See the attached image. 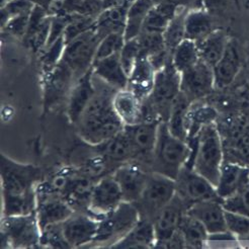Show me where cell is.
Here are the masks:
<instances>
[{"label": "cell", "instance_id": "cell-54", "mask_svg": "<svg viewBox=\"0 0 249 249\" xmlns=\"http://www.w3.org/2000/svg\"><path fill=\"white\" fill-rule=\"evenodd\" d=\"M9 1H11V0H0V3H1V6H3L6 3H8Z\"/></svg>", "mask_w": 249, "mask_h": 249}, {"label": "cell", "instance_id": "cell-16", "mask_svg": "<svg viewBox=\"0 0 249 249\" xmlns=\"http://www.w3.org/2000/svg\"><path fill=\"white\" fill-rule=\"evenodd\" d=\"M76 79L71 69L61 61L52 70L44 73V107L50 108L68 97Z\"/></svg>", "mask_w": 249, "mask_h": 249}, {"label": "cell", "instance_id": "cell-14", "mask_svg": "<svg viewBox=\"0 0 249 249\" xmlns=\"http://www.w3.org/2000/svg\"><path fill=\"white\" fill-rule=\"evenodd\" d=\"M36 214L41 231L48 226L64 222L75 212L63 196L43 190L39 185L36 186Z\"/></svg>", "mask_w": 249, "mask_h": 249}, {"label": "cell", "instance_id": "cell-48", "mask_svg": "<svg viewBox=\"0 0 249 249\" xmlns=\"http://www.w3.org/2000/svg\"><path fill=\"white\" fill-rule=\"evenodd\" d=\"M233 152L236 157H238V163L245 165L244 163H249V126L244 127L238 132L234 138V148Z\"/></svg>", "mask_w": 249, "mask_h": 249}, {"label": "cell", "instance_id": "cell-24", "mask_svg": "<svg viewBox=\"0 0 249 249\" xmlns=\"http://www.w3.org/2000/svg\"><path fill=\"white\" fill-rule=\"evenodd\" d=\"M155 75L156 70L150 61L140 55L129 75L128 89L144 101L153 90Z\"/></svg>", "mask_w": 249, "mask_h": 249}, {"label": "cell", "instance_id": "cell-1", "mask_svg": "<svg viewBox=\"0 0 249 249\" xmlns=\"http://www.w3.org/2000/svg\"><path fill=\"white\" fill-rule=\"evenodd\" d=\"M110 89H114L109 86L107 89L98 90L96 86L95 95L76 124L80 138L93 147L111 139L124 127L113 107V97L117 91Z\"/></svg>", "mask_w": 249, "mask_h": 249}, {"label": "cell", "instance_id": "cell-45", "mask_svg": "<svg viewBox=\"0 0 249 249\" xmlns=\"http://www.w3.org/2000/svg\"><path fill=\"white\" fill-rule=\"evenodd\" d=\"M223 207L227 211L249 216V182L237 194L224 200Z\"/></svg>", "mask_w": 249, "mask_h": 249}, {"label": "cell", "instance_id": "cell-32", "mask_svg": "<svg viewBox=\"0 0 249 249\" xmlns=\"http://www.w3.org/2000/svg\"><path fill=\"white\" fill-rule=\"evenodd\" d=\"M154 4L153 0H135L129 6L124 34V41L135 39L141 34L146 17Z\"/></svg>", "mask_w": 249, "mask_h": 249}, {"label": "cell", "instance_id": "cell-19", "mask_svg": "<svg viewBox=\"0 0 249 249\" xmlns=\"http://www.w3.org/2000/svg\"><path fill=\"white\" fill-rule=\"evenodd\" d=\"M241 70V53L236 40L229 39L225 52L213 67L215 89H224L231 85Z\"/></svg>", "mask_w": 249, "mask_h": 249}, {"label": "cell", "instance_id": "cell-34", "mask_svg": "<svg viewBox=\"0 0 249 249\" xmlns=\"http://www.w3.org/2000/svg\"><path fill=\"white\" fill-rule=\"evenodd\" d=\"M190 106L191 103L183 94L179 93L172 105L166 121L170 133L184 141L188 140V110Z\"/></svg>", "mask_w": 249, "mask_h": 249}, {"label": "cell", "instance_id": "cell-2", "mask_svg": "<svg viewBox=\"0 0 249 249\" xmlns=\"http://www.w3.org/2000/svg\"><path fill=\"white\" fill-rule=\"evenodd\" d=\"M188 143L192 147V157L188 166L193 167L216 186L222 165L225 161L224 146L217 122L206 124Z\"/></svg>", "mask_w": 249, "mask_h": 249}, {"label": "cell", "instance_id": "cell-49", "mask_svg": "<svg viewBox=\"0 0 249 249\" xmlns=\"http://www.w3.org/2000/svg\"><path fill=\"white\" fill-rule=\"evenodd\" d=\"M31 12L27 15H21V16L10 18L6 22L5 26L2 27V30H4L11 36H17V38H20L23 40V38L27 35L28 29H29Z\"/></svg>", "mask_w": 249, "mask_h": 249}, {"label": "cell", "instance_id": "cell-10", "mask_svg": "<svg viewBox=\"0 0 249 249\" xmlns=\"http://www.w3.org/2000/svg\"><path fill=\"white\" fill-rule=\"evenodd\" d=\"M101 40V36L93 28L66 45L62 61L71 69L76 80L92 68L96 49Z\"/></svg>", "mask_w": 249, "mask_h": 249}, {"label": "cell", "instance_id": "cell-4", "mask_svg": "<svg viewBox=\"0 0 249 249\" xmlns=\"http://www.w3.org/2000/svg\"><path fill=\"white\" fill-rule=\"evenodd\" d=\"M140 219V213L135 204L123 202L99 220L96 237L91 244L110 248L124 237Z\"/></svg>", "mask_w": 249, "mask_h": 249}, {"label": "cell", "instance_id": "cell-42", "mask_svg": "<svg viewBox=\"0 0 249 249\" xmlns=\"http://www.w3.org/2000/svg\"><path fill=\"white\" fill-rule=\"evenodd\" d=\"M226 227L236 239H248L249 237V216L225 210Z\"/></svg>", "mask_w": 249, "mask_h": 249}, {"label": "cell", "instance_id": "cell-37", "mask_svg": "<svg viewBox=\"0 0 249 249\" xmlns=\"http://www.w3.org/2000/svg\"><path fill=\"white\" fill-rule=\"evenodd\" d=\"M200 60L196 43L189 39H184L174 50L171 57L173 67L179 73L188 70Z\"/></svg>", "mask_w": 249, "mask_h": 249}, {"label": "cell", "instance_id": "cell-7", "mask_svg": "<svg viewBox=\"0 0 249 249\" xmlns=\"http://www.w3.org/2000/svg\"><path fill=\"white\" fill-rule=\"evenodd\" d=\"M41 177L39 167L22 164L1 155L2 194L24 195L35 192Z\"/></svg>", "mask_w": 249, "mask_h": 249}, {"label": "cell", "instance_id": "cell-33", "mask_svg": "<svg viewBox=\"0 0 249 249\" xmlns=\"http://www.w3.org/2000/svg\"><path fill=\"white\" fill-rule=\"evenodd\" d=\"M217 110L209 105L196 102L191 104L188 110V140H193L200 130L211 123L217 122Z\"/></svg>", "mask_w": 249, "mask_h": 249}, {"label": "cell", "instance_id": "cell-5", "mask_svg": "<svg viewBox=\"0 0 249 249\" xmlns=\"http://www.w3.org/2000/svg\"><path fill=\"white\" fill-rule=\"evenodd\" d=\"M176 196V180L162 174L150 171L145 188L135 203L141 219L154 221L159 212Z\"/></svg>", "mask_w": 249, "mask_h": 249}, {"label": "cell", "instance_id": "cell-29", "mask_svg": "<svg viewBox=\"0 0 249 249\" xmlns=\"http://www.w3.org/2000/svg\"><path fill=\"white\" fill-rule=\"evenodd\" d=\"M184 28L185 39L196 43L205 39L215 30L212 17L203 8H194L186 12Z\"/></svg>", "mask_w": 249, "mask_h": 249}, {"label": "cell", "instance_id": "cell-25", "mask_svg": "<svg viewBox=\"0 0 249 249\" xmlns=\"http://www.w3.org/2000/svg\"><path fill=\"white\" fill-rule=\"evenodd\" d=\"M104 157V161L109 164H116L117 168L130 161H135L132 145L124 130L105 143L94 146Z\"/></svg>", "mask_w": 249, "mask_h": 249}, {"label": "cell", "instance_id": "cell-52", "mask_svg": "<svg viewBox=\"0 0 249 249\" xmlns=\"http://www.w3.org/2000/svg\"><path fill=\"white\" fill-rule=\"evenodd\" d=\"M211 240H236L235 236L229 232L228 230L226 231H222V232H218L215 234H211L209 235V241Z\"/></svg>", "mask_w": 249, "mask_h": 249}, {"label": "cell", "instance_id": "cell-35", "mask_svg": "<svg viewBox=\"0 0 249 249\" xmlns=\"http://www.w3.org/2000/svg\"><path fill=\"white\" fill-rule=\"evenodd\" d=\"M2 200L4 217L36 213V204H38L36 191L24 195L2 194Z\"/></svg>", "mask_w": 249, "mask_h": 249}, {"label": "cell", "instance_id": "cell-55", "mask_svg": "<svg viewBox=\"0 0 249 249\" xmlns=\"http://www.w3.org/2000/svg\"><path fill=\"white\" fill-rule=\"evenodd\" d=\"M160 1H162V0H153L154 3H158V2H160Z\"/></svg>", "mask_w": 249, "mask_h": 249}, {"label": "cell", "instance_id": "cell-39", "mask_svg": "<svg viewBox=\"0 0 249 249\" xmlns=\"http://www.w3.org/2000/svg\"><path fill=\"white\" fill-rule=\"evenodd\" d=\"M124 42L126 41H124V33H111L105 36L101 42L98 43L94 62L119 54Z\"/></svg>", "mask_w": 249, "mask_h": 249}, {"label": "cell", "instance_id": "cell-18", "mask_svg": "<svg viewBox=\"0 0 249 249\" xmlns=\"http://www.w3.org/2000/svg\"><path fill=\"white\" fill-rule=\"evenodd\" d=\"M92 68L74 83L67 97V116L72 124H77L87 106L96 93Z\"/></svg>", "mask_w": 249, "mask_h": 249}, {"label": "cell", "instance_id": "cell-23", "mask_svg": "<svg viewBox=\"0 0 249 249\" xmlns=\"http://www.w3.org/2000/svg\"><path fill=\"white\" fill-rule=\"evenodd\" d=\"M92 71L96 78L117 91L128 89L129 76L121 63L120 53L95 61L92 65Z\"/></svg>", "mask_w": 249, "mask_h": 249}, {"label": "cell", "instance_id": "cell-11", "mask_svg": "<svg viewBox=\"0 0 249 249\" xmlns=\"http://www.w3.org/2000/svg\"><path fill=\"white\" fill-rule=\"evenodd\" d=\"M161 121H143L134 124H126L124 133L132 145L135 161L150 170L158 127Z\"/></svg>", "mask_w": 249, "mask_h": 249}, {"label": "cell", "instance_id": "cell-31", "mask_svg": "<svg viewBox=\"0 0 249 249\" xmlns=\"http://www.w3.org/2000/svg\"><path fill=\"white\" fill-rule=\"evenodd\" d=\"M178 9L176 5L166 1L155 3L146 17L142 32L163 34Z\"/></svg>", "mask_w": 249, "mask_h": 249}, {"label": "cell", "instance_id": "cell-41", "mask_svg": "<svg viewBox=\"0 0 249 249\" xmlns=\"http://www.w3.org/2000/svg\"><path fill=\"white\" fill-rule=\"evenodd\" d=\"M137 40L140 48V55L147 58L166 50L163 34L142 32L137 36Z\"/></svg>", "mask_w": 249, "mask_h": 249}, {"label": "cell", "instance_id": "cell-27", "mask_svg": "<svg viewBox=\"0 0 249 249\" xmlns=\"http://www.w3.org/2000/svg\"><path fill=\"white\" fill-rule=\"evenodd\" d=\"M156 244V234L153 222L140 219L137 225L120 241L110 248H154Z\"/></svg>", "mask_w": 249, "mask_h": 249}, {"label": "cell", "instance_id": "cell-8", "mask_svg": "<svg viewBox=\"0 0 249 249\" xmlns=\"http://www.w3.org/2000/svg\"><path fill=\"white\" fill-rule=\"evenodd\" d=\"M41 227L36 214L4 217L1 225L2 243L6 247L27 248L40 244Z\"/></svg>", "mask_w": 249, "mask_h": 249}, {"label": "cell", "instance_id": "cell-6", "mask_svg": "<svg viewBox=\"0 0 249 249\" xmlns=\"http://www.w3.org/2000/svg\"><path fill=\"white\" fill-rule=\"evenodd\" d=\"M179 93L180 73L169 60L163 68L156 71L153 90L147 97L161 121H167L172 105Z\"/></svg>", "mask_w": 249, "mask_h": 249}, {"label": "cell", "instance_id": "cell-26", "mask_svg": "<svg viewBox=\"0 0 249 249\" xmlns=\"http://www.w3.org/2000/svg\"><path fill=\"white\" fill-rule=\"evenodd\" d=\"M113 107L124 126L143 122V99L128 89L115 93Z\"/></svg>", "mask_w": 249, "mask_h": 249}, {"label": "cell", "instance_id": "cell-3", "mask_svg": "<svg viewBox=\"0 0 249 249\" xmlns=\"http://www.w3.org/2000/svg\"><path fill=\"white\" fill-rule=\"evenodd\" d=\"M191 157L192 147L190 144L173 136L167 127V123L161 121L152 154L150 171L176 180L181 168L190 163Z\"/></svg>", "mask_w": 249, "mask_h": 249}, {"label": "cell", "instance_id": "cell-51", "mask_svg": "<svg viewBox=\"0 0 249 249\" xmlns=\"http://www.w3.org/2000/svg\"><path fill=\"white\" fill-rule=\"evenodd\" d=\"M162 1L169 2L178 8H201V0H162Z\"/></svg>", "mask_w": 249, "mask_h": 249}, {"label": "cell", "instance_id": "cell-46", "mask_svg": "<svg viewBox=\"0 0 249 249\" xmlns=\"http://www.w3.org/2000/svg\"><path fill=\"white\" fill-rule=\"evenodd\" d=\"M41 232L40 244L53 248H70L62 231V223L48 226Z\"/></svg>", "mask_w": 249, "mask_h": 249}, {"label": "cell", "instance_id": "cell-30", "mask_svg": "<svg viewBox=\"0 0 249 249\" xmlns=\"http://www.w3.org/2000/svg\"><path fill=\"white\" fill-rule=\"evenodd\" d=\"M130 5H119L101 12L96 18L95 31L103 39L111 33H124L126 28L127 11Z\"/></svg>", "mask_w": 249, "mask_h": 249}, {"label": "cell", "instance_id": "cell-13", "mask_svg": "<svg viewBox=\"0 0 249 249\" xmlns=\"http://www.w3.org/2000/svg\"><path fill=\"white\" fill-rule=\"evenodd\" d=\"M124 202L120 185L113 173L95 181L89 207V214L101 220Z\"/></svg>", "mask_w": 249, "mask_h": 249}, {"label": "cell", "instance_id": "cell-53", "mask_svg": "<svg viewBox=\"0 0 249 249\" xmlns=\"http://www.w3.org/2000/svg\"><path fill=\"white\" fill-rule=\"evenodd\" d=\"M34 1H35V3L36 5H40V6L44 7L47 10L49 5L51 4L54 1V0H34Z\"/></svg>", "mask_w": 249, "mask_h": 249}, {"label": "cell", "instance_id": "cell-43", "mask_svg": "<svg viewBox=\"0 0 249 249\" xmlns=\"http://www.w3.org/2000/svg\"><path fill=\"white\" fill-rule=\"evenodd\" d=\"M65 47L66 43L64 41L63 36H62L60 39H58L56 42L48 46L44 50V55L42 57V66L44 69V73L52 70L60 63L64 54Z\"/></svg>", "mask_w": 249, "mask_h": 249}, {"label": "cell", "instance_id": "cell-36", "mask_svg": "<svg viewBox=\"0 0 249 249\" xmlns=\"http://www.w3.org/2000/svg\"><path fill=\"white\" fill-rule=\"evenodd\" d=\"M178 230L183 235L186 248H202L209 241V233L202 223L186 212L180 220Z\"/></svg>", "mask_w": 249, "mask_h": 249}, {"label": "cell", "instance_id": "cell-38", "mask_svg": "<svg viewBox=\"0 0 249 249\" xmlns=\"http://www.w3.org/2000/svg\"><path fill=\"white\" fill-rule=\"evenodd\" d=\"M189 10L190 9L188 8H179L178 14L171 19L166 30L163 33L165 48L171 54V56L176 48L185 39L184 18L186 16V12Z\"/></svg>", "mask_w": 249, "mask_h": 249}, {"label": "cell", "instance_id": "cell-22", "mask_svg": "<svg viewBox=\"0 0 249 249\" xmlns=\"http://www.w3.org/2000/svg\"><path fill=\"white\" fill-rule=\"evenodd\" d=\"M186 214L200 221L209 235L227 230L225 209L221 201L196 203L186 209Z\"/></svg>", "mask_w": 249, "mask_h": 249}, {"label": "cell", "instance_id": "cell-9", "mask_svg": "<svg viewBox=\"0 0 249 249\" xmlns=\"http://www.w3.org/2000/svg\"><path fill=\"white\" fill-rule=\"evenodd\" d=\"M176 195L188 208L201 202H223L218 196L216 186L188 165L181 168L176 178Z\"/></svg>", "mask_w": 249, "mask_h": 249}, {"label": "cell", "instance_id": "cell-28", "mask_svg": "<svg viewBox=\"0 0 249 249\" xmlns=\"http://www.w3.org/2000/svg\"><path fill=\"white\" fill-rule=\"evenodd\" d=\"M229 39L224 31L214 30L205 39L196 43L200 59L214 67L225 52Z\"/></svg>", "mask_w": 249, "mask_h": 249}, {"label": "cell", "instance_id": "cell-50", "mask_svg": "<svg viewBox=\"0 0 249 249\" xmlns=\"http://www.w3.org/2000/svg\"><path fill=\"white\" fill-rule=\"evenodd\" d=\"M155 248H186V246L183 235L179 230H178L169 239L156 245Z\"/></svg>", "mask_w": 249, "mask_h": 249}, {"label": "cell", "instance_id": "cell-21", "mask_svg": "<svg viewBox=\"0 0 249 249\" xmlns=\"http://www.w3.org/2000/svg\"><path fill=\"white\" fill-rule=\"evenodd\" d=\"M249 182V166L231 161H224L216 185L222 201L237 194Z\"/></svg>", "mask_w": 249, "mask_h": 249}, {"label": "cell", "instance_id": "cell-17", "mask_svg": "<svg viewBox=\"0 0 249 249\" xmlns=\"http://www.w3.org/2000/svg\"><path fill=\"white\" fill-rule=\"evenodd\" d=\"M149 172L150 170L136 161L122 164L111 172L120 185L124 202L135 204L139 200L146 185Z\"/></svg>", "mask_w": 249, "mask_h": 249}, {"label": "cell", "instance_id": "cell-15", "mask_svg": "<svg viewBox=\"0 0 249 249\" xmlns=\"http://www.w3.org/2000/svg\"><path fill=\"white\" fill-rule=\"evenodd\" d=\"M99 220L84 212L74 213L62 222V231L70 248L91 244L96 237Z\"/></svg>", "mask_w": 249, "mask_h": 249}, {"label": "cell", "instance_id": "cell-40", "mask_svg": "<svg viewBox=\"0 0 249 249\" xmlns=\"http://www.w3.org/2000/svg\"><path fill=\"white\" fill-rule=\"evenodd\" d=\"M95 17L82 15L74 16L72 20L68 23V26L63 34V38L66 45L78 38L82 34L92 30L95 27Z\"/></svg>", "mask_w": 249, "mask_h": 249}, {"label": "cell", "instance_id": "cell-44", "mask_svg": "<svg viewBox=\"0 0 249 249\" xmlns=\"http://www.w3.org/2000/svg\"><path fill=\"white\" fill-rule=\"evenodd\" d=\"M35 6L34 0H11L1 6V27H4L12 18L30 14Z\"/></svg>", "mask_w": 249, "mask_h": 249}, {"label": "cell", "instance_id": "cell-12", "mask_svg": "<svg viewBox=\"0 0 249 249\" xmlns=\"http://www.w3.org/2000/svg\"><path fill=\"white\" fill-rule=\"evenodd\" d=\"M215 89L213 67L201 59L180 73V93L193 104L210 95Z\"/></svg>", "mask_w": 249, "mask_h": 249}, {"label": "cell", "instance_id": "cell-20", "mask_svg": "<svg viewBox=\"0 0 249 249\" xmlns=\"http://www.w3.org/2000/svg\"><path fill=\"white\" fill-rule=\"evenodd\" d=\"M186 209L188 207L176 195L172 201L159 212L153 221L156 234L155 246L169 239L178 230L180 220L186 212Z\"/></svg>", "mask_w": 249, "mask_h": 249}, {"label": "cell", "instance_id": "cell-47", "mask_svg": "<svg viewBox=\"0 0 249 249\" xmlns=\"http://www.w3.org/2000/svg\"><path fill=\"white\" fill-rule=\"evenodd\" d=\"M139 56L140 48L137 38L124 42L120 52V60L124 71L128 74V76L130 75V73Z\"/></svg>", "mask_w": 249, "mask_h": 249}]
</instances>
